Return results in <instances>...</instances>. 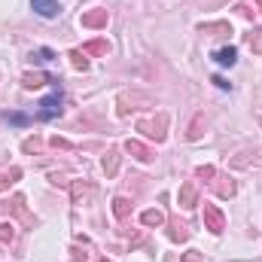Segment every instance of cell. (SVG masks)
Wrapping results in <instances>:
<instances>
[{
  "mask_svg": "<svg viewBox=\"0 0 262 262\" xmlns=\"http://www.w3.org/2000/svg\"><path fill=\"white\" fill-rule=\"evenodd\" d=\"M177 198H180V207H195L198 204V189H195V183H183L180 186V192H177Z\"/></svg>",
  "mask_w": 262,
  "mask_h": 262,
  "instance_id": "obj_9",
  "label": "cell"
},
{
  "mask_svg": "<svg viewBox=\"0 0 262 262\" xmlns=\"http://www.w3.org/2000/svg\"><path fill=\"white\" fill-rule=\"evenodd\" d=\"M204 229H210L213 235H223V229H226L223 210H220L216 204H207V201H204Z\"/></svg>",
  "mask_w": 262,
  "mask_h": 262,
  "instance_id": "obj_3",
  "label": "cell"
},
{
  "mask_svg": "<svg viewBox=\"0 0 262 262\" xmlns=\"http://www.w3.org/2000/svg\"><path fill=\"white\" fill-rule=\"evenodd\" d=\"M213 85H216V89H223V92H226V89H232V82H229L226 76H213Z\"/></svg>",
  "mask_w": 262,
  "mask_h": 262,
  "instance_id": "obj_28",
  "label": "cell"
},
{
  "mask_svg": "<svg viewBox=\"0 0 262 262\" xmlns=\"http://www.w3.org/2000/svg\"><path fill=\"white\" fill-rule=\"evenodd\" d=\"M183 262H201V253L198 250H189V253H183Z\"/></svg>",
  "mask_w": 262,
  "mask_h": 262,
  "instance_id": "obj_29",
  "label": "cell"
},
{
  "mask_svg": "<svg viewBox=\"0 0 262 262\" xmlns=\"http://www.w3.org/2000/svg\"><path fill=\"white\" fill-rule=\"evenodd\" d=\"M82 52H85V55H104V58H107V55H110V43H107V40H89V43L82 46Z\"/></svg>",
  "mask_w": 262,
  "mask_h": 262,
  "instance_id": "obj_11",
  "label": "cell"
},
{
  "mask_svg": "<svg viewBox=\"0 0 262 262\" xmlns=\"http://www.w3.org/2000/svg\"><path fill=\"white\" fill-rule=\"evenodd\" d=\"M49 143H52L55 149H70V140H64V137H58V134H55V137H52Z\"/></svg>",
  "mask_w": 262,
  "mask_h": 262,
  "instance_id": "obj_26",
  "label": "cell"
},
{
  "mask_svg": "<svg viewBox=\"0 0 262 262\" xmlns=\"http://www.w3.org/2000/svg\"><path fill=\"white\" fill-rule=\"evenodd\" d=\"M92 183H82V180H76L73 186H70V198H73V204H85L89 198H92Z\"/></svg>",
  "mask_w": 262,
  "mask_h": 262,
  "instance_id": "obj_10",
  "label": "cell"
},
{
  "mask_svg": "<svg viewBox=\"0 0 262 262\" xmlns=\"http://www.w3.org/2000/svg\"><path fill=\"white\" fill-rule=\"evenodd\" d=\"M49 180H52V183H55V186H67V177H58V174H52V177H49Z\"/></svg>",
  "mask_w": 262,
  "mask_h": 262,
  "instance_id": "obj_30",
  "label": "cell"
},
{
  "mask_svg": "<svg viewBox=\"0 0 262 262\" xmlns=\"http://www.w3.org/2000/svg\"><path fill=\"white\" fill-rule=\"evenodd\" d=\"M0 241H3V244H12V241H15V229H12V223H0Z\"/></svg>",
  "mask_w": 262,
  "mask_h": 262,
  "instance_id": "obj_23",
  "label": "cell"
},
{
  "mask_svg": "<svg viewBox=\"0 0 262 262\" xmlns=\"http://www.w3.org/2000/svg\"><path fill=\"white\" fill-rule=\"evenodd\" d=\"M201 134H204V113H195V119H192V125L186 131V137H189V140H198Z\"/></svg>",
  "mask_w": 262,
  "mask_h": 262,
  "instance_id": "obj_17",
  "label": "cell"
},
{
  "mask_svg": "<svg viewBox=\"0 0 262 262\" xmlns=\"http://www.w3.org/2000/svg\"><path fill=\"white\" fill-rule=\"evenodd\" d=\"M46 82H58V79L49 76V73H43V70H31V73L21 76V85H25V89H40V85H46Z\"/></svg>",
  "mask_w": 262,
  "mask_h": 262,
  "instance_id": "obj_6",
  "label": "cell"
},
{
  "mask_svg": "<svg viewBox=\"0 0 262 262\" xmlns=\"http://www.w3.org/2000/svg\"><path fill=\"white\" fill-rule=\"evenodd\" d=\"M3 122L25 128V125H31V116H28V113H15V110H6V113H3Z\"/></svg>",
  "mask_w": 262,
  "mask_h": 262,
  "instance_id": "obj_14",
  "label": "cell"
},
{
  "mask_svg": "<svg viewBox=\"0 0 262 262\" xmlns=\"http://www.w3.org/2000/svg\"><path fill=\"white\" fill-rule=\"evenodd\" d=\"M128 213H131V201L125 195H116L113 198V216L116 220H128Z\"/></svg>",
  "mask_w": 262,
  "mask_h": 262,
  "instance_id": "obj_13",
  "label": "cell"
},
{
  "mask_svg": "<svg viewBox=\"0 0 262 262\" xmlns=\"http://www.w3.org/2000/svg\"><path fill=\"white\" fill-rule=\"evenodd\" d=\"M107 21H110V12L107 9H89V12H82L79 15V25L82 28H89V31H98V28H107Z\"/></svg>",
  "mask_w": 262,
  "mask_h": 262,
  "instance_id": "obj_4",
  "label": "cell"
},
{
  "mask_svg": "<svg viewBox=\"0 0 262 262\" xmlns=\"http://www.w3.org/2000/svg\"><path fill=\"white\" fill-rule=\"evenodd\" d=\"M31 6H34V12L43 15V18H55V15L61 12V3H58V0H31Z\"/></svg>",
  "mask_w": 262,
  "mask_h": 262,
  "instance_id": "obj_7",
  "label": "cell"
},
{
  "mask_svg": "<svg viewBox=\"0 0 262 262\" xmlns=\"http://www.w3.org/2000/svg\"><path fill=\"white\" fill-rule=\"evenodd\" d=\"M119 159H122L119 149H110V152L104 156V174H107V177H116V174H119Z\"/></svg>",
  "mask_w": 262,
  "mask_h": 262,
  "instance_id": "obj_12",
  "label": "cell"
},
{
  "mask_svg": "<svg viewBox=\"0 0 262 262\" xmlns=\"http://www.w3.org/2000/svg\"><path fill=\"white\" fill-rule=\"evenodd\" d=\"M168 235H171V241H186L189 238V229L183 223H171V232Z\"/></svg>",
  "mask_w": 262,
  "mask_h": 262,
  "instance_id": "obj_22",
  "label": "cell"
},
{
  "mask_svg": "<svg viewBox=\"0 0 262 262\" xmlns=\"http://www.w3.org/2000/svg\"><path fill=\"white\" fill-rule=\"evenodd\" d=\"M140 223L149 226V229H152V226H165V213H162V210H143V213H140Z\"/></svg>",
  "mask_w": 262,
  "mask_h": 262,
  "instance_id": "obj_15",
  "label": "cell"
},
{
  "mask_svg": "<svg viewBox=\"0 0 262 262\" xmlns=\"http://www.w3.org/2000/svg\"><path fill=\"white\" fill-rule=\"evenodd\" d=\"M247 46H250L256 55H262V28H253V31L247 34Z\"/></svg>",
  "mask_w": 262,
  "mask_h": 262,
  "instance_id": "obj_18",
  "label": "cell"
},
{
  "mask_svg": "<svg viewBox=\"0 0 262 262\" xmlns=\"http://www.w3.org/2000/svg\"><path fill=\"white\" fill-rule=\"evenodd\" d=\"M210 58H213L220 67H232L235 61H238V49H235V46H223V49H216Z\"/></svg>",
  "mask_w": 262,
  "mask_h": 262,
  "instance_id": "obj_8",
  "label": "cell"
},
{
  "mask_svg": "<svg viewBox=\"0 0 262 262\" xmlns=\"http://www.w3.org/2000/svg\"><path fill=\"white\" fill-rule=\"evenodd\" d=\"M31 61L49 64V61H55V52H52V49H37V52H31Z\"/></svg>",
  "mask_w": 262,
  "mask_h": 262,
  "instance_id": "obj_21",
  "label": "cell"
},
{
  "mask_svg": "<svg viewBox=\"0 0 262 262\" xmlns=\"http://www.w3.org/2000/svg\"><path fill=\"white\" fill-rule=\"evenodd\" d=\"M125 152L134 156L137 162H152V159H156V152H152L146 143H140V140H125Z\"/></svg>",
  "mask_w": 262,
  "mask_h": 262,
  "instance_id": "obj_5",
  "label": "cell"
},
{
  "mask_svg": "<svg viewBox=\"0 0 262 262\" xmlns=\"http://www.w3.org/2000/svg\"><path fill=\"white\" fill-rule=\"evenodd\" d=\"M70 64L76 67V70H89V55H85L82 49H73V52H70Z\"/></svg>",
  "mask_w": 262,
  "mask_h": 262,
  "instance_id": "obj_19",
  "label": "cell"
},
{
  "mask_svg": "<svg viewBox=\"0 0 262 262\" xmlns=\"http://www.w3.org/2000/svg\"><path fill=\"white\" fill-rule=\"evenodd\" d=\"M201 34H232L229 21H213V25H201Z\"/></svg>",
  "mask_w": 262,
  "mask_h": 262,
  "instance_id": "obj_20",
  "label": "cell"
},
{
  "mask_svg": "<svg viewBox=\"0 0 262 262\" xmlns=\"http://www.w3.org/2000/svg\"><path fill=\"white\" fill-rule=\"evenodd\" d=\"M18 174H21V171H18V168H12L6 177H0V192H3V189H9V186L15 183V177H18Z\"/></svg>",
  "mask_w": 262,
  "mask_h": 262,
  "instance_id": "obj_24",
  "label": "cell"
},
{
  "mask_svg": "<svg viewBox=\"0 0 262 262\" xmlns=\"http://www.w3.org/2000/svg\"><path fill=\"white\" fill-rule=\"evenodd\" d=\"M256 6H259V9H262V0H256Z\"/></svg>",
  "mask_w": 262,
  "mask_h": 262,
  "instance_id": "obj_31",
  "label": "cell"
},
{
  "mask_svg": "<svg viewBox=\"0 0 262 262\" xmlns=\"http://www.w3.org/2000/svg\"><path fill=\"white\" fill-rule=\"evenodd\" d=\"M58 113H61V92H52L49 98H43V101H40L37 119H40V122H49V119H55Z\"/></svg>",
  "mask_w": 262,
  "mask_h": 262,
  "instance_id": "obj_2",
  "label": "cell"
},
{
  "mask_svg": "<svg viewBox=\"0 0 262 262\" xmlns=\"http://www.w3.org/2000/svg\"><path fill=\"white\" fill-rule=\"evenodd\" d=\"M21 149H25V152H37V149H40V140H37V137H34V140H25Z\"/></svg>",
  "mask_w": 262,
  "mask_h": 262,
  "instance_id": "obj_27",
  "label": "cell"
},
{
  "mask_svg": "<svg viewBox=\"0 0 262 262\" xmlns=\"http://www.w3.org/2000/svg\"><path fill=\"white\" fill-rule=\"evenodd\" d=\"M213 186H216V195H223V198L235 195V180H232V177H220Z\"/></svg>",
  "mask_w": 262,
  "mask_h": 262,
  "instance_id": "obj_16",
  "label": "cell"
},
{
  "mask_svg": "<svg viewBox=\"0 0 262 262\" xmlns=\"http://www.w3.org/2000/svg\"><path fill=\"white\" fill-rule=\"evenodd\" d=\"M98 262H110V259H98Z\"/></svg>",
  "mask_w": 262,
  "mask_h": 262,
  "instance_id": "obj_32",
  "label": "cell"
},
{
  "mask_svg": "<svg viewBox=\"0 0 262 262\" xmlns=\"http://www.w3.org/2000/svg\"><path fill=\"white\" fill-rule=\"evenodd\" d=\"M165 128H168V116H165V113H159L156 119H140V122H137V131H143V134L152 137L156 143H162V140L168 137Z\"/></svg>",
  "mask_w": 262,
  "mask_h": 262,
  "instance_id": "obj_1",
  "label": "cell"
},
{
  "mask_svg": "<svg viewBox=\"0 0 262 262\" xmlns=\"http://www.w3.org/2000/svg\"><path fill=\"white\" fill-rule=\"evenodd\" d=\"M195 174L201 177V180H213V177H216V168H213V165H201Z\"/></svg>",
  "mask_w": 262,
  "mask_h": 262,
  "instance_id": "obj_25",
  "label": "cell"
}]
</instances>
